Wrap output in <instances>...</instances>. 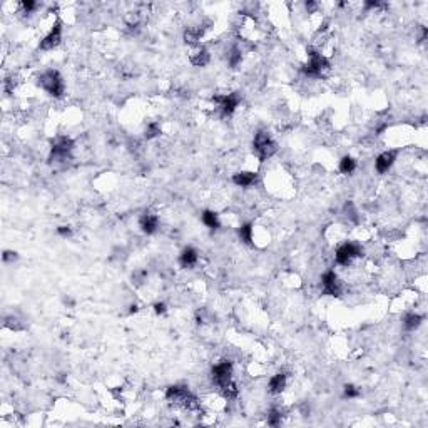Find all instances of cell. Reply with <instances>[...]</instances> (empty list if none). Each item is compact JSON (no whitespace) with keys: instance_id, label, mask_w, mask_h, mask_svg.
<instances>
[{"instance_id":"277c9868","label":"cell","mask_w":428,"mask_h":428,"mask_svg":"<svg viewBox=\"0 0 428 428\" xmlns=\"http://www.w3.org/2000/svg\"><path fill=\"white\" fill-rule=\"evenodd\" d=\"M253 152L258 157L259 162H264L278 152V144L273 141L268 131H258L253 139Z\"/></svg>"},{"instance_id":"ffe728a7","label":"cell","mask_w":428,"mask_h":428,"mask_svg":"<svg viewBox=\"0 0 428 428\" xmlns=\"http://www.w3.org/2000/svg\"><path fill=\"white\" fill-rule=\"evenodd\" d=\"M421 321H423V316H420V314H416V313H408L403 318V328L406 331H415L420 328Z\"/></svg>"},{"instance_id":"30bf717a","label":"cell","mask_w":428,"mask_h":428,"mask_svg":"<svg viewBox=\"0 0 428 428\" xmlns=\"http://www.w3.org/2000/svg\"><path fill=\"white\" fill-rule=\"evenodd\" d=\"M62 40V22L60 20H55V24L52 25V29L49 30V34L40 40L39 49L40 50H54Z\"/></svg>"},{"instance_id":"4dcf8cb0","label":"cell","mask_w":428,"mask_h":428,"mask_svg":"<svg viewBox=\"0 0 428 428\" xmlns=\"http://www.w3.org/2000/svg\"><path fill=\"white\" fill-rule=\"evenodd\" d=\"M381 4L380 0H368V2H365V9H378V7H381Z\"/></svg>"},{"instance_id":"f1b7e54d","label":"cell","mask_w":428,"mask_h":428,"mask_svg":"<svg viewBox=\"0 0 428 428\" xmlns=\"http://www.w3.org/2000/svg\"><path fill=\"white\" fill-rule=\"evenodd\" d=\"M166 311H167L166 303H162V301L154 303V313L157 314V316H161V314H166Z\"/></svg>"},{"instance_id":"d4e9b609","label":"cell","mask_w":428,"mask_h":428,"mask_svg":"<svg viewBox=\"0 0 428 428\" xmlns=\"http://www.w3.org/2000/svg\"><path fill=\"white\" fill-rule=\"evenodd\" d=\"M361 395V391L358 386L355 385H345V390H343V396L348 400H353V398H358V396Z\"/></svg>"},{"instance_id":"5b68a950","label":"cell","mask_w":428,"mask_h":428,"mask_svg":"<svg viewBox=\"0 0 428 428\" xmlns=\"http://www.w3.org/2000/svg\"><path fill=\"white\" fill-rule=\"evenodd\" d=\"M330 69V60L316 49H308V62L301 67V72L309 79H319Z\"/></svg>"},{"instance_id":"8fae6325","label":"cell","mask_w":428,"mask_h":428,"mask_svg":"<svg viewBox=\"0 0 428 428\" xmlns=\"http://www.w3.org/2000/svg\"><path fill=\"white\" fill-rule=\"evenodd\" d=\"M396 156H398V151H385L375 159V171L378 174H386L391 167H393Z\"/></svg>"},{"instance_id":"4316f807","label":"cell","mask_w":428,"mask_h":428,"mask_svg":"<svg viewBox=\"0 0 428 428\" xmlns=\"http://www.w3.org/2000/svg\"><path fill=\"white\" fill-rule=\"evenodd\" d=\"M2 259H4V263H14V261H17L19 259V254L15 253V251H4V254H2Z\"/></svg>"},{"instance_id":"44dd1931","label":"cell","mask_w":428,"mask_h":428,"mask_svg":"<svg viewBox=\"0 0 428 428\" xmlns=\"http://www.w3.org/2000/svg\"><path fill=\"white\" fill-rule=\"evenodd\" d=\"M204 35V29L201 27H187L184 32V39L187 44H197L201 40V37Z\"/></svg>"},{"instance_id":"ac0fdd59","label":"cell","mask_w":428,"mask_h":428,"mask_svg":"<svg viewBox=\"0 0 428 428\" xmlns=\"http://www.w3.org/2000/svg\"><path fill=\"white\" fill-rule=\"evenodd\" d=\"M226 59H228L229 67L236 69L238 65L241 64V60H243V50H241V47H239V45H233V47L228 50Z\"/></svg>"},{"instance_id":"8992f818","label":"cell","mask_w":428,"mask_h":428,"mask_svg":"<svg viewBox=\"0 0 428 428\" xmlns=\"http://www.w3.org/2000/svg\"><path fill=\"white\" fill-rule=\"evenodd\" d=\"M72 151H74V141L67 136H59V137H55V141H52L49 161L50 162H65L67 159H70Z\"/></svg>"},{"instance_id":"2e32d148","label":"cell","mask_w":428,"mask_h":428,"mask_svg":"<svg viewBox=\"0 0 428 428\" xmlns=\"http://www.w3.org/2000/svg\"><path fill=\"white\" fill-rule=\"evenodd\" d=\"M189 60L192 65H196V67H206L211 60V54L206 47H197L194 52L189 55Z\"/></svg>"},{"instance_id":"52a82bcc","label":"cell","mask_w":428,"mask_h":428,"mask_svg":"<svg viewBox=\"0 0 428 428\" xmlns=\"http://www.w3.org/2000/svg\"><path fill=\"white\" fill-rule=\"evenodd\" d=\"M212 102L218 105L219 114L223 117H231L236 109L241 104V94L239 92H231V94H224V95H214Z\"/></svg>"},{"instance_id":"e0dca14e","label":"cell","mask_w":428,"mask_h":428,"mask_svg":"<svg viewBox=\"0 0 428 428\" xmlns=\"http://www.w3.org/2000/svg\"><path fill=\"white\" fill-rule=\"evenodd\" d=\"M356 167H358V162H356L355 157H351V156H343V157H341V159H340L338 169H340L341 174H345V176L353 174V172L356 171Z\"/></svg>"},{"instance_id":"1f68e13d","label":"cell","mask_w":428,"mask_h":428,"mask_svg":"<svg viewBox=\"0 0 428 428\" xmlns=\"http://www.w3.org/2000/svg\"><path fill=\"white\" fill-rule=\"evenodd\" d=\"M306 9H308V12H314V10L318 9V4L316 2H306Z\"/></svg>"},{"instance_id":"484cf974","label":"cell","mask_w":428,"mask_h":428,"mask_svg":"<svg viewBox=\"0 0 428 428\" xmlns=\"http://www.w3.org/2000/svg\"><path fill=\"white\" fill-rule=\"evenodd\" d=\"M37 9H39V4L34 2V0H22V2H20V10H22V14H32Z\"/></svg>"},{"instance_id":"4fadbf2b","label":"cell","mask_w":428,"mask_h":428,"mask_svg":"<svg viewBox=\"0 0 428 428\" xmlns=\"http://www.w3.org/2000/svg\"><path fill=\"white\" fill-rule=\"evenodd\" d=\"M233 182L238 187H251L258 182V174L253 171H239L233 174Z\"/></svg>"},{"instance_id":"7402d4cb","label":"cell","mask_w":428,"mask_h":428,"mask_svg":"<svg viewBox=\"0 0 428 428\" xmlns=\"http://www.w3.org/2000/svg\"><path fill=\"white\" fill-rule=\"evenodd\" d=\"M238 236L244 244H253V223H246L238 229Z\"/></svg>"},{"instance_id":"6da1fadb","label":"cell","mask_w":428,"mask_h":428,"mask_svg":"<svg viewBox=\"0 0 428 428\" xmlns=\"http://www.w3.org/2000/svg\"><path fill=\"white\" fill-rule=\"evenodd\" d=\"M211 380L212 385L221 391V395L228 400L238 398L239 390L238 385L233 381V361L223 360L211 368Z\"/></svg>"},{"instance_id":"f546056e","label":"cell","mask_w":428,"mask_h":428,"mask_svg":"<svg viewBox=\"0 0 428 428\" xmlns=\"http://www.w3.org/2000/svg\"><path fill=\"white\" fill-rule=\"evenodd\" d=\"M146 276H147V273H146V271H136L134 274H132V279H136V283H137V284H142V283H144Z\"/></svg>"},{"instance_id":"5bb4252c","label":"cell","mask_w":428,"mask_h":428,"mask_svg":"<svg viewBox=\"0 0 428 428\" xmlns=\"http://www.w3.org/2000/svg\"><path fill=\"white\" fill-rule=\"evenodd\" d=\"M197 261H199V254H197L196 249L191 246L184 248L179 254V264H181V268H184V269L194 268Z\"/></svg>"},{"instance_id":"83f0119b","label":"cell","mask_w":428,"mask_h":428,"mask_svg":"<svg viewBox=\"0 0 428 428\" xmlns=\"http://www.w3.org/2000/svg\"><path fill=\"white\" fill-rule=\"evenodd\" d=\"M57 234H59L60 238H65V239H67V238L72 236V228H70V226H59V228H57Z\"/></svg>"},{"instance_id":"ba28073f","label":"cell","mask_w":428,"mask_h":428,"mask_svg":"<svg viewBox=\"0 0 428 428\" xmlns=\"http://www.w3.org/2000/svg\"><path fill=\"white\" fill-rule=\"evenodd\" d=\"M361 253H363V249H361L360 244L348 241V243L341 244V246L336 249L335 261L336 264H340V266H348V264L353 263V259L361 256Z\"/></svg>"},{"instance_id":"9c48e42d","label":"cell","mask_w":428,"mask_h":428,"mask_svg":"<svg viewBox=\"0 0 428 428\" xmlns=\"http://www.w3.org/2000/svg\"><path fill=\"white\" fill-rule=\"evenodd\" d=\"M321 291H323V294H326V296H341L343 288H341V281H340L338 274H336L333 269H328V271H325L321 274Z\"/></svg>"},{"instance_id":"603a6c76","label":"cell","mask_w":428,"mask_h":428,"mask_svg":"<svg viewBox=\"0 0 428 428\" xmlns=\"http://www.w3.org/2000/svg\"><path fill=\"white\" fill-rule=\"evenodd\" d=\"M281 420H283V411L276 408V406H273L266 415V423L269 426H279L281 425Z\"/></svg>"},{"instance_id":"7a4b0ae2","label":"cell","mask_w":428,"mask_h":428,"mask_svg":"<svg viewBox=\"0 0 428 428\" xmlns=\"http://www.w3.org/2000/svg\"><path fill=\"white\" fill-rule=\"evenodd\" d=\"M166 400L172 405L181 406V408L189 411L199 408V398L187 386L182 385H171L166 390Z\"/></svg>"},{"instance_id":"3957f363","label":"cell","mask_w":428,"mask_h":428,"mask_svg":"<svg viewBox=\"0 0 428 428\" xmlns=\"http://www.w3.org/2000/svg\"><path fill=\"white\" fill-rule=\"evenodd\" d=\"M37 85L40 89H44L50 97L59 99L65 94V84H64L62 75L59 74V70H54V69L44 70V72L37 77Z\"/></svg>"},{"instance_id":"d6986e66","label":"cell","mask_w":428,"mask_h":428,"mask_svg":"<svg viewBox=\"0 0 428 428\" xmlns=\"http://www.w3.org/2000/svg\"><path fill=\"white\" fill-rule=\"evenodd\" d=\"M201 219H202V223H204V226H206V228H209L211 231H216V229H219V226H221V223H219L218 214L214 212V211H209V209L202 211Z\"/></svg>"},{"instance_id":"7c38bea8","label":"cell","mask_w":428,"mask_h":428,"mask_svg":"<svg viewBox=\"0 0 428 428\" xmlns=\"http://www.w3.org/2000/svg\"><path fill=\"white\" fill-rule=\"evenodd\" d=\"M139 228L142 233L147 234V236H149V234H154L157 231V228H159V218L152 212H144L139 219Z\"/></svg>"},{"instance_id":"cb8c5ba5","label":"cell","mask_w":428,"mask_h":428,"mask_svg":"<svg viewBox=\"0 0 428 428\" xmlns=\"http://www.w3.org/2000/svg\"><path fill=\"white\" fill-rule=\"evenodd\" d=\"M161 132H162L161 124H159V122H156V121H152V122H149V124L146 126L144 136H146V139H154V137L161 136Z\"/></svg>"},{"instance_id":"9a60e30c","label":"cell","mask_w":428,"mask_h":428,"mask_svg":"<svg viewBox=\"0 0 428 428\" xmlns=\"http://www.w3.org/2000/svg\"><path fill=\"white\" fill-rule=\"evenodd\" d=\"M286 383H288V375L283 373V371H279V373L273 375L271 378H269L268 391L273 395H279L281 391H284V388H286Z\"/></svg>"}]
</instances>
